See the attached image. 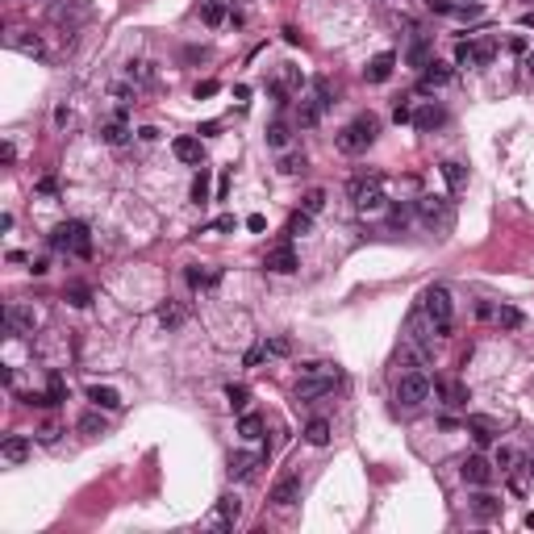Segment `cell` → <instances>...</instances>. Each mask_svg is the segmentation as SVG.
Returning a JSON list of instances; mask_svg holds the SVG:
<instances>
[{"mask_svg":"<svg viewBox=\"0 0 534 534\" xmlns=\"http://www.w3.org/2000/svg\"><path fill=\"white\" fill-rule=\"evenodd\" d=\"M455 63H459V67H489L492 63V42H459L455 46Z\"/></svg>","mask_w":534,"mask_h":534,"instance_id":"obj_9","label":"cell"},{"mask_svg":"<svg viewBox=\"0 0 534 534\" xmlns=\"http://www.w3.org/2000/svg\"><path fill=\"white\" fill-rule=\"evenodd\" d=\"M238 434H242V439H259V434H263V417L242 413V417H238Z\"/></svg>","mask_w":534,"mask_h":534,"instance_id":"obj_29","label":"cell"},{"mask_svg":"<svg viewBox=\"0 0 534 534\" xmlns=\"http://www.w3.org/2000/svg\"><path fill=\"white\" fill-rule=\"evenodd\" d=\"M376 138H380V117L376 113H359L355 121H347L338 130V150L343 155H363Z\"/></svg>","mask_w":534,"mask_h":534,"instance_id":"obj_1","label":"cell"},{"mask_svg":"<svg viewBox=\"0 0 534 534\" xmlns=\"http://www.w3.org/2000/svg\"><path fill=\"white\" fill-rule=\"evenodd\" d=\"M459 476H463V485H472V489H485L492 480V468L485 455H468L463 463H459Z\"/></svg>","mask_w":534,"mask_h":534,"instance_id":"obj_10","label":"cell"},{"mask_svg":"<svg viewBox=\"0 0 534 534\" xmlns=\"http://www.w3.org/2000/svg\"><path fill=\"white\" fill-rule=\"evenodd\" d=\"M426 397H430V380H426L422 372H409V376H400V380H397V405L417 409Z\"/></svg>","mask_w":534,"mask_h":534,"instance_id":"obj_5","label":"cell"},{"mask_svg":"<svg viewBox=\"0 0 534 534\" xmlns=\"http://www.w3.org/2000/svg\"><path fill=\"white\" fill-rule=\"evenodd\" d=\"M80 430H84V434H105V417H100V413H84V417H80Z\"/></svg>","mask_w":534,"mask_h":534,"instance_id":"obj_40","label":"cell"},{"mask_svg":"<svg viewBox=\"0 0 534 534\" xmlns=\"http://www.w3.org/2000/svg\"><path fill=\"white\" fill-rule=\"evenodd\" d=\"M439 393H443V400L451 409H463V405H468V388H463V384H439Z\"/></svg>","mask_w":534,"mask_h":534,"instance_id":"obj_27","label":"cell"},{"mask_svg":"<svg viewBox=\"0 0 534 534\" xmlns=\"http://www.w3.org/2000/svg\"><path fill=\"white\" fill-rule=\"evenodd\" d=\"M88 400L96 405V409H121V393H117V388H109V384H92Z\"/></svg>","mask_w":534,"mask_h":534,"instance_id":"obj_20","label":"cell"},{"mask_svg":"<svg viewBox=\"0 0 534 534\" xmlns=\"http://www.w3.org/2000/svg\"><path fill=\"white\" fill-rule=\"evenodd\" d=\"M218 88H222L218 80H205V84H196V100H201V96H218Z\"/></svg>","mask_w":534,"mask_h":534,"instance_id":"obj_45","label":"cell"},{"mask_svg":"<svg viewBox=\"0 0 534 534\" xmlns=\"http://www.w3.org/2000/svg\"><path fill=\"white\" fill-rule=\"evenodd\" d=\"M476 313H480L485 321H497V326H522V313L509 309V305H489V301H480Z\"/></svg>","mask_w":534,"mask_h":534,"instance_id":"obj_14","label":"cell"},{"mask_svg":"<svg viewBox=\"0 0 534 534\" xmlns=\"http://www.w3.org/2000/svg\"><path fill=\"white\" fill-rule=\"evenodd\" d=\"M409 63H413V67H426V63H430V42H426V38H417V42L409 46Z\"/></svg>","mask_w":534,"mask_h":534,"instance_id":"obj_34","label":"cell"},{"mask_svg":"<svg viewBox=\"0 0 534 534\" xmlns=\"http://www.w3.org/2000/svg\"><path fill=\"white\" fill-rule=\"evenodd\" d=\"M218 280H222L218 271H201V267H188V284H192V288H213Z\"/></svg>","mask_w":534,"mask_h":534,"instance_id":"obj_31","label":"cell"},{"mask_svg":"<svg viewBox=\"0 0 534 534\" xmlns=\"http://www.w3.org/2000/svg\"><path fill=\"white\" fill-rule=\"evenodd\" d=\"M225 400H230L234 413H247V405H251V388H247V384H230V388H225Z\"/></svg>","mask_w":534,"mask_h":534,"instance_id":"obj_24","label":"cell"},{"mask_svg":"<svg viewBox=\"0 0 534 534\" xmlns=\"http://www.w3.org/2000/svg\"><path fill=\"white\" fill-rule=\"evenodd\" d=\"M301 209H305L309 218H317V213L326 209V192H321V188H309V192L301 196Z\"/></svg>","mask_w":534,"mask_h":534,"instance_id":"obj_30","label":"cell"},{"mask_svg":"<svg viewBox=\"0 0 534 534\" xmlns=\"http://www.w3.org/2000/svg\"><path fill=\"white\" fill-rule=\"evenodd\" d=\"M201 21L218 30V25L225 21V4H222V0H205V4H201Z\"/></svg>","mask_w":534,"mask_h":534,"instance_id":"obj_26","label":"cell"},{"mask_svg":"<svg viewBox=\"0 0 534 534\" xmlns=\"http://www.w3.org/2000/svg\"><path fill=\"white\" fill-rule=\"evenodd\" d=\"M443 176H446V184H451V188H463L468 172H463V167H459L455 159H446V163H443Z\"/></svg>","mask_w":534,"mask_h":534,"instance_id":"obj_38","label":"cell"},{"mask_svg":"<svg viewBox=\"0 0 534 534\" xmlns=\"http://www.w3.org/2000/svg\"><path fill=\"white\" fill-rule=\"evenodd\" d=\"M50 247H54V251H67V255H88L92 251L88 225L84 222H59L50 230Z\"/></svg>","mask_w":534,"mask_h":534,"instance_id":"obj_4","label":"cell"},{"mask_svg":"<svg viewBox=\"0 0 534 534\" xmlns=\"http://www.w3.org/2000/svg\"><path fill=\"white\" fill-rule=\"evenodd\" d=\"M301 501V472H288V476H280L275 485H271V505L275 509H288V505H297Z\"/></svg>","mask_w":534,"mask_h":534,"instance_id":"obj_7","label":"cell"},{"mask_svg":"<svg viewBox=\"0 0 534 534\" xmlns=\"http://www.w3.org/2000/svg\"><path fill=\"white\" fill-rule=\"evenodd\" d=\"M100 138H105L109 146H126V142H130V126H126V121L117 117V121H109V126L100 130Z\"/></svg>","mask_w":534,"mask_h":534,"instance_id":"obj_23","label":"cell"},{"mask_svg":"<svg viewBox=\"0 0 534 534\" xmlns=\"http://www.w3.org/2000/svg\"><path fill=\"white\" fill-rule=\"evenodd\" d=\"M526 472H530V476H534V459H526Z\"/></svg>","mask_w":534,"mask_h":534,"instance_id":"obj_52","label":"cell"},{"mask_svg":"<svg viewBox=\"0 0 534 534\" xmlns=\"http://www.w3.org/2000/svg\"><path fill=\"white\" fill-rule=\"evenodd\" d=\"M280 172H284V176L305 172V155H284V159H280Z\"/></svg>","mask_w":534,"mask_h":534,"instance_id":"obj_41","label":"cell"},{"mask_svg":"<svg viewBox=\"0 0 534 534\" xmlns=\"http://www.w3.org/2000/svg\"><path fill=\"white\" fill-rule=\"evenodd\" d=\"M172 150H176L179 163H201V159H205V146H201V138H192V134L176 138V142H172Z\"/></svg>","mask_w":534,"mask_h":534,"instance_id":"obj_17","label":"cell"},{"mask_svg":"<svg viewBox=\"0 0 534 534\" xmlns=\"http://www.w3.org/2000/svg\"><path fill=\"white\" fill-rule=\"evenodd\" d=\"M63 297H67V301H71L76 309H84V305L92 301V292L84 288V284H67V292H63Z\"/></svg>","mask_w":534,"mask_h":534,"instance_id":"obj_37","label":"cell"},{"mask_svg":"<svg viewBox=\"0 0 534 534\" xmlns=\"http://www.w3.org/2000/svg\"><path fill=\"white\" fill-rule=\"evenodd\" d=\"M13 46L21 50V54H34V59H46V46L38 38H13Z\"/></svg>","mask_w":534,"mask_h":534,"instance_id":"obj_39","label":"cell"},{"mask_svg":"<svg viewBox=\"0 0 534 534\" xmlns=\"http://www.w3.org/2000/svg\"><path fill=\"white\" fill-rule=\"evenodd\" d=\"M179 317H184V313H179L176 305H163V309H159V321H163V326H179Z\"/></svg>","mask_w":534,"mask_h":534,"instance_id":"obj_43","label":"cell"},{"mask_svg":"<svg viewBox=\"0 0 534 534\" xmlns=\"http://www.w3.org/2000/svg\"><path fill=\"white\" fill-rule=\"evenodd\" d=\"M343 380V372L334 367V363H309L305 367V376L297 380V388H292V397L297 400H317L326 397V393H334V384Z\"/></svg>","mask_w":534,"mask_h":534,"instance_id":"obj_2","label":"cell"},{"mask_svg":"<svg viewBox=\"0 0 534 534\" xmlns=\"http://www.w3.org/2000/svg\"><path fill=\"white\" fill-rule=\"evenodd\" d=\"M4 321H8V330H17V334H34V330H38V313L25 309V305H8V309H4Z\"/></svg>","mask_w":534,"mask_h":534,"instance_id":"obj_12","label":"cell"},{"mask_svg":"<svg viewBox=\"0 0 534 534\" xmlns=\"http://www.w3.org/2000/svg\"><path fill=\"white\" fill-rule=\"evenodd\" d=\"M526 71H530V76H534V50H530V54H526Z\"/></svg>","mask_w":534,"mask_h":534,"instance_id":"obj_51","label":"cell"},{"mask_svg":"<svg viewBox=\"0 0 534 534\" xmlns=\"http://www.w3.org/2000/svg\"><path fill=\"white\" fill-rule=\"evenodd\" d=\"M263 463H267L263 451H238V455H230V480H251Z\"/></svg>","mask_w":534,"mask_h":534,"instance_id":"obj_8","label":"cell"},{"mask_svg":"<svg viewBox=\"0 0 534 534\" xmlns=\"http://www.w3.org/2000/svg\"><path fill=\"white\" fill-rule=\"evenodd\" d=\"M422 313L430 317V326H434L439 334H451V313H455L451 288H446V284H430V288L422 292Z\"/></svg>","mask_w":534,"mask_h":534,"instance_id":"obj_3","label":"cell"},{"mask_svg":"<svg viewBox=\"0 0 534 534\" xmlns=\"http://www.w3.org/2000/svg\"><path fill=\"white\" fill-rule=\"evenodd\" d=\"M472 514H476L480 522H489V518H497V514H501V501H497V497H489V492H480V497H472Z\"/></svg>","mask_w":534,"mask_h":534,"instance_id":"obj_22","label":"cell"},{"mask_svg":"<svg viewBox=\"0 0 534 534\" xmlns=\"http://www.w3.org/2000/svg\"><path fill=\"white\" fill-rule=\"evenodd\" d=\"M468 430H472V439L480 446H489L497 434H501V426L492 422V417H485V413H468Z\"/></svg>","mask_w":534,"mask_h":534,"instance_id":"obj_15","label":"cell"},{"mask_svg":"<svg viewBox=\"0 0 534 534\" xmlns=\"http://www.w3.org/2000/svg\"><path fill=\"white\" fill-rule=\"evenodd\" d=\"M443 121H446V113H443V109H439V105H426V109H422V113L413 117V126H417V130H422V134L439 130Z\"/></svg>","mask_w":534,"mask_h":534,"instance_id":"obj_21","label":"cell"},{"mask_svg":"<svg viewBox=\"0 0 534 534\" xmlns=\"http://www.w3.org/2000/svg\"><path fill=\"white\" fill-rule=\"evenodd\" d=\"M393 121H397V126H405V121H413V113H409V105H397V109H393Z\"/></svg>","mask_w":534,"mask_h":534,"instance_id":"obj_46","label":"cell"},{"mask_svg":"<svg viewBox=\"0 0 534 534\" xmlns=\"http://www.w3.org/2000/svg\"><path fill=\"white\" fill-rule=\"evenodd\" d=\"M446 80H451V67H446V63H434V59H430V63L422 67V84H417V88H422V92L443 88Z\"/></svg>","mask_w":534,"mask_h":534,"instance_id":"obj_18","label":"cell"},{"mask_svg":"<svg viewBox=\"0 0 534 534\" xmlns=\"http://www.w3.org/2000/svg\"><path fill=\"white\" fill-rule=\"evenodd\" d=\"M393 67H397V54H393V50H384V54H376V59L363 67V76H367V84H384V80L393 76Z\"/></svg>","mask_w":534,"mask_h":534,"instance_id":"obj_13","label":"cell"},{"mask_svg":"<svg viewBox=\"0 0 534 534\" xmlns=\"http://www.w3.org/2000/svg\"><path fill=\"white\" fill-rule=\"evenodd\" d=\"M209 230H234V218H218V222L209 225Z\"/></svg>","mask_w":534,"mask_h":534,"instance_id":"obj_50","label":"cell"},{"mask_svg":"<svg viewBox=\"0 0 534 534\" xmlns=\"http://www.w3.org/2000/svg\"><path fill=\"white\" fill-rule=\"evenodd\" d=\"M263 351L280 359V355H288V351H292V343H288V338H271V343H263Z\"/></svg>","mask_w":534,"mask_h":534,"instance_id":"obj_42","label":"cell"},{"mask_svg":"<svg viewBox=\"0 0 534 534\" xmlns=\"http://www.w3.org/2000/svg\"><path fill=\"white\" fill-rule=\"evenodd\" d=\"M130 80H150V71H146V63H130Z\"/></svg>","mask_w":534,"mask_h":534,"instance_id":"obj_47","label":"cell"},{"mask_svg":"<svg viewBox=\"0 0 534 534\" xmlns=\"http://www.w3.org/2000/svg\"><path fill=\"white\" fill-rule=\"evenodd\" d=\"M238 514H242V501H238V497H222V501H218V518H213V526H218V530H230V526L238 522Z\"/></svg>","mask_w":534,"mask_h":534,"instance_id":"obj_19","label":"cell"},{"mask_svg":"<svg viewBox=\"0 0 534 534\" xmlns=\"http://www.w3.org/2000/svg\"><path fill=\"white\" fill-rule=\"evenodd\" d=\"M263 218H259V213H251V218H247V230H263Z\"/></svg>","mask_w":534,"mask_h":534,"instance_id":"obj_49","label":"cell"},{"mask_svg":"<svg viewBox=\"0 0 534 534\" xmlns=\"http://www.w3.org/2000/svg\"><path fill=\"white\" fill-rule=\"evenodd\" d=\"M267 271H280V275H288V271H297V251L288 247V242H280V247H271L263 259Z\"/></svg>","mask_w":534,"mask_h":534,"instance_id":"obj_11","label":"cell"},{"mask_svg":"<svg viewBox=\"0 0 534 534\" xmlns=\"http://www.w3.org/2000/svg\"><path fill=\"white\" fill-rule=\"evenodd\" d=\"M309 230H313V218L305 213V209L288 218V238H301V234H309Z\"/></svg>","mask_w":534,"mask_h":534,"instance_id":"obj_32","label":"cell"},{"mask_svg":"<svg viewBox=\"0 0 534 534\" xmlns=\"http://www.w3.org/2000/svg\"><path fill=\"white\" fill-rule=\"evenodd\" d=\"M305 439H309L313 446H326L330 443V422H326V417H313L309 426H305Z\"/></svg>","mask_w":534,"mask_h":534,"instance_id":"obj_25","label":"cell"},{"mask_svg":"<svg viewBox=\"0 0 534 534\" xmlns=\"http://www.w3.org/2000/svg\"><path fill=\"white\" fill-rule=\"evenodd\" d=\"M192 201H196V205L209 201V167H201V176L192 179Z\"/></svg>","mask_w":534,"mask_h":534,"instance_id":"obj_33","label":"cell"},{"mask_svg":"<svg viewBox=\"0 0 534 534\" xmlns=\"http://www.w3.org/2000/svg\"><path fill=\"white\" fill-rule=\"evenodd\" d=\"M30 451H34V443H30L25 434H13V439H4V443H0V459H4V463H25V459H30Z\"/></svg>","mask_w":534,"mask_h":534,"instance_id":"obj_16","label":"cell"},{"mask_svg":"<svg viewBox=\"0 0 534 534\" xmlns=\"http://www.w3.org/2000/svg\"><path fill=\"white\" fill-rule=\"evenodd\" d=\"M514 463H518V455H514L509 446H501V451H497V468L505 472V468H514Z\"/></svg>","mask_w":534,"mask_h":534,"instance_id":"obj_44","label":"cell"},{"mask_svg":"<svg viewBox=\"0 0 534 534\" xmlns=\"http://www.w3.org/2000/svg\"><path fill=\"white\" fill-rule=\"evenodd\" d=\"M0 159H4V163H13V159H17V146H13V142H4V146H0Z\"/></svg>","mask_w":534,"mask_h":534,"instance_id":"obj_48","label":"cell"},{"mask_svg":"<svg viewBox=\"0 0 534 534\" xmlns=\"http://www.w3.org/2000/svg\"><path fill=\"white\" fill-rule=\"evenodd\" d=\"M267 146H271V150H284V146H288V126H280V121L267 126Z\"/></svg>","mask_w":534,"mask_h":534,"instance_id":"obj_35","label":"cell"},{"mask_svg":"<svg viewBox=\"0 0 534 534\" xmlns=\"http://www.w3.org/2000/svg\"><path fill=\"white\" fill-rule=\"evenodd\" d=\"M297 84H301V71H297V67H284V71H280V80H275V96H288V92L297 88Z\"/></svg>","mask_w":534,"mask_h":534,"instance_id":"obj_28","label":"cell"},{"mask_svg":"<svg viewBox=\"0 0 534 534\" xmlns=\"http://www.w3.org/2000/svg\"><path fill=\"white\" fill-rule=\"evenodd\" d=\"M63 397H67V384H63L59 376H50V388L42 393V405H59Z\"/></svg>","mask_w":534,"mask_h":534,"instance_id":"obj_36","label":"cell"},{"mask_svg":"<svg viewBox=\"0 0 534 534\" xmlns=\"http://www.w3.org/2000/svg\"><path fill=\"white\" fill-rule=\"evenodd\" d=\"M417 218L426 225H446L451 222V201L439 196V192H426V196L417 201Z\"/></svg>","mask_w":534,"mask_h":534,"instance_id":"obj_6","label":"cell"}]
</instances>
